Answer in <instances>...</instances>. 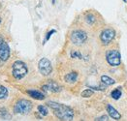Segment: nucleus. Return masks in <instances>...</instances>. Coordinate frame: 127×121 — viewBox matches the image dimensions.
<instances>
[{
    "mask_svg": "<svg viewBox=\"0 0 127 121\" xmlns=\"http://www.w3.org/2000/svg\"><path fill=\"white\" fill-rule=\"evenodd\" d=\"M121 95H122V92H121V90L120 89H115V90H113L112 91V93H111V96H112V98L115 100H118L120 97H121Z\"/></svg>",
    "mask_w": 127,
    "mask_h": 121,
    "instance_id": "14",
    "label": "nucleus"
},
{
    "mask_svg": "<svg viewBox=\"0 0 127 121\" xmlns=\"http://www.w3.org/2000/svg\"><path fill=\"white\" fill-rule=\"evenodd\" d=\"M101 81L104 83L105 85H113L116 83V80L113 79L112 77H108V76H102L101 77Z\"/></svg>",
    "mask_w": 127,
    "mask_h": 121,
    "instance_id": "13",
    "label": "nucleus"
},
{
    "mask_svg": "<svg viewBox=\"0 0 127 121\" xmlns=\"http://www.w3.org/2000/svg\"><path fill=\"white\" fill-rule=\"evenodd\" d=\"M12 73H13V77L16 79H22L27 75L28 69H27V66L25 65L24 62L18 60V61H15L13 63Z\"/></svg>",
    "mask_w": 127,
    "mask_h": 121,
    "instance_id": "2",
    "label": "nucleus"
},
{
    "mask_svg": "<svg viewBox=\"0 0 127 121\" xmlns=\"http://www.w3.org/2000/svg\"><path fill=\"white\" fill-rule=\"evenodd\" d=\"M38 69H39V72L41 73V75L43 76H49L51 74L52 72V66H51V61L48 59V58H42L39 63H38Z\"/></svg>",
    "mask_w": 127,
    "mask_h": 121,
    "instance_id": "6",
    "label": "nucleus"
},
{
    "mask_svg": "<svg viewBox=\"0 0 127 121\" xmlns=\"http://www.w3.org/2000/svg\"><path fill=\"white\" fill-rule=\"evenodd\" d=\"M106 109H107V111H108V114L113 118V119H116V120H119L121 118V114L117 111V110L110 104H108L106 106Z\"/></svg>",
    "mask_w": 127,
    "mask_h": 121,
    "instance_id": "10",
    "label": "nucleus"
},
{
    "mask_svg": "<svg viewBox=\"0 0 127 121\" xmlns=\"http://www.w3.org/2000/svg\"><path fill=\"white\" fill-rule=\"evenodd\" d=\"M81 97H83V98H89L93 95V90L92 89H85V90H83L81 92Z\"/></svg>",
    "mask_w": 127,
    "mask_h": 121,
    "instance_id": "16",
    "label": "nucleus"
},
{
    "mask_svg": "<svg viewBox=\"0 0 127 121\" xmlns=\"http://www.w3.org/2000/svg\"><path fill=\"white\" fill-rule=\"evenodd\" d=\"M26 92H27V94H28L30 97H32V98L35 100H44L45 97H46L43 93H41V92L38 91V90H34V89H29V90H27Z\"/></svg>",
    "mask_w": 127,
    "mask_h": 121,
    "instance_id": "11",
    "label": "nucleus"
},
{
    "mask_svg": "<svg viewBox=\"0 0 127 121\" xmlns=\"http://www.w3.org/2000/svg\"><path fill=\"white\" fill-rule=\"evenodd\" d=\"M56 32V30H54V29H52V30H51V31H49L48 33H47V36L46 38H45V40H44V42H43V45H45V43H46L47 41H49L50 40V38L51 37V35L53 33H55Z\"/></svg>",
    "mask_w": 127,
    "mask_h": 121,
    "instance_id": "20",
    "label": "nucleus"
},
{
    "mask_svg": "<svg viewBox=\"0 0 127 121\" xmlns=\"http://www.w3.org/2000/svg\"><path fill=\"white\" fill-rule=\"evenodd\" d=\"M47 105L53 110L54 115L57 117L58 119L63 121H71L74 118V111L73 110L62 104H59L56 102L50 101L47 103Z\"/></svg>",
    "mask_w": 127,
    "mask_h": 121,
    "instance_id": "1",
    "label": "nucleus"
},
{
    "mask_svg": "<svg viewBox=\"0 0 127 121\" xmlns=\"http://www.w3.org/2000/svg\"><path fill=\"white\" fill-rule=\"evenodd\" d=\"M70 40L74 45L81 46L87 40V34L82 30H75L71 34Z\"/></svg>",
    "mask_w": 127,
    "mask_h": 121,
    "instance_id": "5",
    "label": "nucleus"
},
{
    "mask_svg": "<svg viewBox=\"0 0 127 121\" xmlns=\"http://www.w3.org/2000/svg\"><path fill=\"white\" fill-rule=\"evenodd\" d=\"M1 21H2V20H1V18H0V23H1Z\"/></svg>",
    "mask_w": 127,
    "mask_h": 121,
    "instance_id": "22",
    "label": "nucleus"
},
{
    "mask_svg": "<svg viewBox=\"0 0 127 121\" xmlns=\"http://www.w3.org/2000/svg\"><path fill=\"white\" fill-rule=\"evenodd\" d=\"M123 1H125V2H126V1H127V0H123Z\"/></svg>",
    "mask_w": 127,
    "mask_h": 121,
    "instance_id": "23",
    "label": "nucleus"
},
{
    "mask_svg": "<svg viewBox=\"0 0 127 121\" xmlns=\"http://www.w3.org/2000/svg\"><path fill=\"white\" fill-rule=\"evenodd\" d=\"M115 37H116V31L113 28H107L102 31V33L100 35V40L102 44L107 46L115 39Z\"/></svg>",
    "mask_w": 127,
    "mask_h": 121,
    "instance_id": "7",
    "label": "nucleus"
},
{
    "mask_svg": "<svg viewBox=\"0 0 127 121\" xmlns=\"http://www.w3.org/2000/svg\"><path fill=\"white\" fill-rule=\"evenodd\" d=\"M78 73L77 72H71L69 74H67L65 77H64V80L67 82V83H74L77 81L78 79Z\"/></svg>",
    "mask_w": 127,
    "mask_h": 121,
    "instance_id": "12",
    "label": "nucleus"
},
{
    "mask_svg": "<svg viewBox=\"0 0 127 121\" xmlns=\"http://www.w3.org/2000/svg\"><path fill=\"white\" fill-rule=\"evenodd\" d=\"M31 110H32V103L25 99L19 100L14 107V111L16 113L23 114V115L28 114L31 111Z\"/></svg>",
    "mask_w": 127,
    "mask_h": 121,
    "instance_id": "3",
    "label": "nucleus"
},
{
    "mask_svg": "<svg viewBox=\"0 0 127 121\" xmlns=\"http://www.w3.org/2000/svg\"><path fill=\"white\" fill-rule=\"evenodd\" d=\"M71 57L72 58H79V59H82V55L79 50H72L71 51Z\"/></svg>",
    "mask_w": 127,
    "mask_h": 121,
    "instance_id": "19",
    "label": "nucleus"
},
{
    "mask_svg": "<svg viewBox=\"0 0 127 121\" xmlns=\"http://www.w3.org/2000/svg\"><path fill=\"white\" fill-rule=\"evenodd\" d=\"M95 120L96 121H107L108 120V116H107V115H103V116H101V117L96 118Z\"/></svg>",
    "mask_w": 127,
    "mask_h": 121,
    "instance_id": "21",
    "label": "nucleus"
},
{
    "mask_svg": "<svg viewBox=\"0 0 127 121\" xmlns=\"http://www.w3.org/2000/svg\"><path fill=\"white\" fill-rule=\"evenodd\" d=\"M38 111H39V113H40L41 115H43V116H47V115L49 114V110H48V108H47L46 106H43V105L38 106Z\"/></svg>",
    "mask_w": 127,
    "mask_h": 121,
    "instance_id": "15",
    "label": "nucleus"
},
{
    "mask_svg": "<svg viewBox=\"0 0 127 121\" xmlns=\"http://www.w3.org/2000/svg\"><path fill=\"white\" fill-rule=\"evenodd\" d=\"M120 53L117 50H108L106 52V60L107 62L113 67H117L121 63V58Z\"/></svg>",
    "mask_w": 127,
    "mask_h": 121,
    "instance_id": "4",
    "label": "nucleus"
},
{
    "mask_svg": "<svg viewBox=\"0 0 127 121\" xmlns=\"http://www.w3.org/2000/svg\"><path fill=\"white\" fill-rule=\"evenodd\" d=\"M96 21V19H95V17L91 15V14H89V15H87L86 17H85V22H87L88 24H90V25H92L93 23L95 22Z\"/></svg>",
    "mask_w": 127,
    "mask_h": 121,
    "instance_id": "18",
    "label": "nucleus"
},
{
    "mask_svg": "<svg viewBox=\"0 0 127 121\" xmlns=\"http://www.w3.org/2000/svg\"><path fill=\"white\" fill-rule=\"evenodd\" d=\"M42 89L46 92H53V93H57L61 91V86L58 84L57 82L53 81V80H49L46 84H44L42 86Z\"/></svg>",
    "mask_w": 127,
    "mask_h": 121,
    "instance_id": "9",
    "label": "nucleus"
},
{
    "mask_svg": "<svg viewBox=\"0 0 127 121\" xmlns=\"http://www.w3.org/2000/svg\"><path fill=\"white\" fill-rule=\"evenodd\" d=\"M10 57V48L4 38L0 37V60L7 61Z\"/></svg>",
    "mask_w": 127,
    "mask_h": 121,
    "instance_id": "8",
    "label": "nucleus"
},
{
    "mask_svg": "<svg viewBox=\"0 0 127 121\" xmlns=\"http://www.w3.org/2000/svg\"><path fill=\"white\" fill-rule=\"evenodd\" d=\"M8 96V89L4 86H0V100L5 99Z\"/></svg>",
    "mask_w": 127,
    "mask_h": 121,
    "instance_id": "17",
    "label": "nucleus"
}]
</instances>
